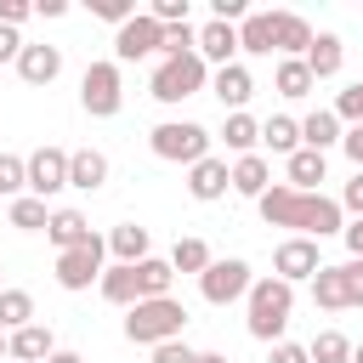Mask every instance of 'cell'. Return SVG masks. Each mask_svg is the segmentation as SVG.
Masks as SVG:
<instances>
[{"mask_svg":"<svg viewBox=\"0 0 363 363\" xmlns=\"http://www.w3.org/2000/svg\"><path fill=\"white\" fill-rule=\"evenodd\" d=\"M45 221H51L45 199H34V193L11 199V227H17V233H45Z\"/></svg>","mask_w":363,"mask_h":363,"instance_id":"34","label":"cell"},{"mask_svg":"<svg viewBox=\"0 0 363 363\" xmlns=\"http://www.w3.org/2000/svg\"><path fill=\"white\" fill-rule=\"evenodd\" d=\"M340 119L329 113V108H318V113H306L301 119V147H312V153H329V147H340Z\"/></svg>","mask_w":363,"mask_h":363,"instance_id":"26","label":"cell"},{"mask_svg":"<svg viewBox=\"0 0 363 363\" xmlns=\"http://www.w3.org/2000/svg\"><path fill=\"white\" fill-rule=\"evenodd\" d=\"M193 363H227V352H199Z\"/></svg>","mask_w":363,"mask_h":363,"instance_id":"48","label":"cell"},{"mask_svg":"<svg viewBox=\"0 0 363 363\" xmlns=\"http://www.w3.org/2000/svg\"><path fill=\"white\" fill-rule=\"evenodd\" d=\"M204 85H210V68H204V57H199V51H187V57H159V68H153V79H147L153 102H164V108H176V102H187V96H199Z\"/></svg>","mask_w":363,"mask_h":363,"instance_id":"4","label":"cell"},{"mask_svg":"<svg viewBox=\"0 0 363 363\" xmlns=\"http://www.w3.org/2000/svg\"><path fill=\"white\" fill-rule=\"evenodd\" d=\"M340 238H346V255H352V261H363V221H346V227H340Z\"/></svg>","mask_w":363,"mask_h":363,"instance_id":"44","label":"cell"},{"mask_svg":"<svg viewBox=\"0 0 363 363\" xmlns=\"http://www.w3.org/2000/svg\"><path fill=\"white\" fill-rule=\"evenodd\" d=\"M261 142H267L272 153H284V159H289V153L301 147V119H289V113H272V119L261 125Z\"/></svg>","mask_w":363,"mask_h":363,"instance_id":"31","label":"cell"},{"mask_svg":"<svg viewBox=\"0 0 363 363\" xmlns=\"http://www.w3.org/2000/svg\"><path fill=\"white\" fill-rule=\"evenodd\" d=\"M250 261H238V255H227V261H210L204 272H199V295L210 301V306H233V301H244L250 295Z\"/></svg>","mask_w":363,"mask_h":363,"instance_id":"8","label":"cell"},{"mask_svg":"<svg viewBox=\"0 0 363 363\" xmlns=\"http://www.w3.org/2000/svg\"><path fill=\"white\" fill-rule=\"evenodd\" d=\"M108 255H113L119 267H136V261H147V255H153V233H147V227H136V221H119V227L108 233Z\"/></svg>","mask_w":363,"mask_h":363,"instance_id":"18","label":"cell"},{"mask_svg":"<svg viewBox=\"0 0 363 363\" xmlns=\"http://www.w3.org/2000/svg\"><path fill=\"white\" fill-rule=\"evenodd\" d=\"M51 352H57V335L45 323H23L17 335H6V357L11 363H45Z\"/></svg>","mask_w":363,"mask_h":363,"instance_id":"16","label":"cell"},{"mask_svg":"<svg viewBox=\"0 0 363 363\" xmlns=\"http://www.w3.org/2000/svg\"><path fill=\"white\" fill-rule=\"evenodd\" d=\"M23 323H34V295L17 289V284H6V289H0V329L17 335Z\"/></svg>","mask_w":363,"mask_h":363,"instance_id":"29","label":"cell"},{"mask_svg":"<svg viewBox=\"0 0 363 363\" xmlns=\"http://www.w3.org/2000/svg\"><path fill=\"white\" fill-rule=\"evenodd\" d=\"M45 238L57 244V255H62V250H79V244H91V221H85L79 210H51Z\"/></svg>","mask_w":363,"mask_h":363,"instance_id":"25","label":"cell"},{"mask_svg":"<svg viewBox=\"0 0 363 363\" xmlns=\"http://www.w3.org/2000/svg\"><path fill=\"white\" fill-rule=\"evenodd\" d=\"M272 45H278V57H306L312 23H306L301 11H272Z\"/></svg>","mask_w":363,"mask_h":363,"instance_id":"19","label":"cell"},{"mask_svg":"<svg viewBox=\"0 0 363 363\" xmlns=\"http://www.w3.org/2000/svg\"><path fill=\"white\" fill-rule=\"evenodd\" d=\"M335 204H340V210H352V216L363 221V170H357V176L340 187V199H335Z\"/></svg>","mask_w":363,"mask_h":363,"instance_id":"40","label":"cell"},{"mask_svg":"<svg viewBox=\"0 0 363 363\" xmlns=\"http://www.w3.org/2000/svg\"><path fill=\"white\" fill-rule=\"evenodd\" d=\"M187 329V306L176 295H159V301H136L125 312V340L130 346H164V340H182Z\"/></svg>","mask_w":363,"mask_h":363,"instance_id":"3","label":"cell"},{"mask_svg":"<svg viewBox=\"0 0 363 363\" xmlns=\"http://www.w3.org/2000/svg\"><path fill=\"white\" fill-rule=\"evenodd\" d=\"M102 261H108V238H96V233H91V244H79V250H62V255H57V284H62L68 295H79V289H91V284L102 278Z\"/></svg>","mask_w":363,"mask_h":363,"instance_id":"9","label":"cell"},{"mask_svg":"<svg viewBox=\"0 0 363 363\" xmlns=\"http://www.w3.org/2000/svg\"><path fill=\"white\" fill-rule=\"evenodd\" d=\"M96 289H102V301H108V306H125V312H130V306L142 301V284H136V267H119V261H113V267H102V278H96Z\"/></svg>","mask_w":363,"mask_h":363,"instance_id":"24","label":"cell"},{"mask_svg":"<svg viewBox=\"0 0 363 363\" xmlns=\"http://www.w3.org/2000/svg\"><path fill=\"white\" fill-rule=\"evenodd\" d=\"M210 96L227 108V113H244V102L255 96V74L244 62H227V68H210Z\"/></svg>","mask_w":363,"mask_h":363,"instance_id":"13","label":"cell"},{"mask_svg":"<svg viewBox=\"0 0 363 363\" xmlns=\"http://www.w3.org/2000/svg\"><path fill=\"white\" fill-rule=\"evenodd\" d=\"M0 289H6V272H0Z\"/></svg>","mask_w":363,"mask_h":363,"instance_id":"51","label":"cell"},{"mask_svg":"<svg viewBox=\"0 0 363 363\" xmlns=\"http://www.w3.org/2000/svg\"><path fill=\"white\" fill-rule=\"evenodd\" d=\"M199 352L187 346V340H164V346H153V363H193Z\"/></svg>","mask_w":363,"mask_h":363,"instance_id":"39","label":"cell"},{"mask_svg":"<svg viewBox=\"0 0 363 363\" xmlns=\"http://www.w3.org/2000/svg\"><path fill=\"white\" fill-rule=\"evenodd\" d=\"M221 142H227L238 159H244V153H255V147H261V119H255V113H227Z\"/></svg>","mask_w":363,"mask_h":363,"instance_id":"28","label":"cell"},{"mask_svg":"<svg viewBox=\"0 0 363 363\" xmlns=\"http://www.w3.org/2000/svg\"><path fill=\"white\" fill-rule=\"evenodd\" d=\"M312 306L323 312H352L363 306V261H340V267H318L312 272Z\"/></svg>","mask_w":363,"mask_h":363,"instance_id":"6","label":"cell"},{"mask_svg":"<svg viewBox=\"0 0 363 363\" xmlns=\"http://www.w3.org/2000/svg\"><path fill=\"white\" fill-rule=\"evenodd\" d=\"M289 312H295V284H284V278H255L250 284V295H244V329L255 340L278 346L284 329H289Z\"/></svg>","mask_w":363,"mask_h":363,"instance_id":"2","label":"cell"},{"mask_svg":"<svg viewBox=\"0 0 363 363\" xmlns=\"http://www.w3.org/2000/svg\"><path fill=\"white\" fill-rule=\"evenodd\" d=\"M23 164H28V193L34 199H51V193L68 187V153L62 147H34Z\"/></svg>","mask_w":363,"mask_h":363,"instance_id":"12","label":"cell"},{"mask_svg":"<svg viewBox=\"0 0 363 363\" xmlns=\"http://www.w3.org/2000/svg\"><path fill=\"white\" fill-rule=\"evenodd\" d=\"M159 23L147 17V11H136L130 23H119L113 28V62H142V57H159Z\"/></svg>","mask_w":363,"mask_h":363,"instance_id":"11","label":"cell"},{"mask_svg":"<svg viewBox=\"0 0 363 363\" xmlns=\"http://www.w3.org/2000/svg\"><path fill=\"white\" fill-rule=\"evenodd\" d=\"M312 85H318V79L306 74V62H301V57H284V62H278V74H272V91H278V96H289V102H301Z\"/></svg>","mask_w":363,"mask_h":363,"instance_id":"30","label":"cell"},{"mask_svg":"<svg viewBox=\"0 0 363 363\" xmlns=\"http://www.w3.org/2000/svg\"><path fill=\"white\" fill-rule=\"evenodd\" d=\"M45 363H85V357H79V352H68V346H57V352H51Z\"/></svg>","mask_w":363,"mask_h":363,"instance_id":"47","label":"cell"},{"mask_svg":"<svg viewBox=\"0 0 363 363\" xmlns=\"http://www.w3.org/2000/svg\"><path fill=\"white\" fill-rule=\"evenodd\" d=\"M17 74H23V85H51L62 74V51L57 45H23L17 51Z\"/></svg>","mask_w":363,"mask_h":363,"instance_id":"20","label":"cell"},{"mask_svg":"<svg viewBox=\"0 0 363 363\" xmlns=\"http://www.w3.org/2000/svg\"><path fill=\"white\" fill-rule=\"evenodd\" d=\"M91 17H102V23H130L136 17V0H91Z\"/></svg>","mask_w":363,"mask_h":363,"instance_id":"38","label":"cell"},{"mask_svg":"<svg viewBox=\"0 0 363 363\" xmlns=\"http://www.w3.org/2000/svg\"><path fill=\"white\" fill-rule=\"evenodd\" d=\"M79 108L91 119H113L125 108V79H119V62H91L79 74Z\"/></svg>","mask_w":363,"mask_h":363,"instance_id":"7","label":"cell"},{"mask_svg":"<svg viewBox=\"0 0 363 363\" xmlns=\"http://www.w3.org/2000/svg\"><path fill=\"white\" fill-rule=\"evenodd\" d=\"M187 193L199 199V204H216V199H227L233 193V182H227V159H199V164H187Z\"/></svg>","mask_w":363,"mask_h":363,"instance_id":"15","label":"cell"},{"mask_svg":"<svg viewBox=\"0 0 363 363\" xmlns=\"http://www.w3.org/2000/svg\"><path fill=\"white\" fill-rule=\"evenodd\" d=\"M238 51H250V57H272L278 51L272 45V11H250L238 23Z\"/></svg>","mask_w":363,"mask_h":363,"instance_id":"27","label":"cell"},{"mask_svg":"<svg viewBox=\"0 0 363 363\" xmlns=\"http://www.w3.org/2000/svg\"><path fill=\"white\" fill-rule=\"evenodd\" d=\"M136 284H142V301H159V295H170L176 272H170V261L147 255V261H136Z\"/></svg>","mask_w":363,"mask_h":363,"instance_id":"33","label":"cell"},{"mask_svg":"<svg viewBox=\"0 0 363 363\" xmlns=\"http://www.w3.org/2000/svg\"><path fill=\"white\" fill-rule=\"evenodd\" d=\"M199 57H204V68H227V62H238V28L233 23H204L199 28V45H193Z\"/></svg>","mask_w":363,"mask_h":363,"instance_id":"14","label":"cell"},{"mask_svg":"<svg viewBox=\"0 0 363 363\" xmlns=\"http://www.w3.org/2000/svg\"><path fill=\"white\" fill-rule=\"evenodd\" d=\"M0 193H6V199H23V193H28V164H23L17 153H0Z\"/></svg>","mask_w":363,"mask_h":363,"instance_id":"36","label":"cell"},{"mask_svg":"<svg viewBox=\"0 0 363 363\" xmlns=\"http://www.w3.org/2000/svg\"><path fill=\"white\" fill-rule=\"evenodd\" d=\"M227 182H233V193H238V199H261V193L272 187V164H267L261 153H244V159H233V164H227Z\"/></svg>","mask_w":363,"mask_h":363,"instance_id":"17","label":"cell"},{"mask_svg":"<svg viewBox=\"0 0 363 363\" xmlns=\"http://www.w3.org/2000/svg\"><path fill=\"white\" fill-rule=\"evenodd\" d=\"M17 51H23V34L0 23V62H17Z\"/></svg>","mask_w":363,"mask_h":363,"instance_id":"45","label":"cell"},{"mask_svg":"<svg viewBox=\"0 0 363 363\" xmlns=\"http://www.w3.org/2000/svg\"><path fill=\"white\" fill-rule=\"evenodd\" d=\"M210 130L199 125V119H164V125H153L147 130V147H153V159H164V164H199V159H210Z\"/></svg>","mask_w":363,"mask_h":363,"instance_id":"5","label":"cell"},{"mask_svg":"<svg viewBox=\"0 0 363 363\" xmlns=\"http://www.w3.org/2000/svg\"><path fill=\"white\" fill-rule=\"evenodd\" d=\"M352 363H363V340H357V346H352Z\"/></svg>","mask_w":363,"mask_h":363,"instance_id":"49","label":"cell"},{"mask_svg":"<svg viewBox=\"0 0 363 363\" xmlns=\"http://www.w3.org/2000/svg\"><path fill=\"white\" fill-rule=\"evenodd\" d=\"M340 125H363V79H352L340 96H335V108H329Z\"/></svg>","mask_w":363,"mask_h":363,"instance_id":"37","label":"cell"},{"mask_svg":"<svg viewBox=\"0 0 363 363\" xmlns=\"http://www.w3.org/2000/svg\"><path fill=\"white\" fill-rule=\"evenodd\" d=\"M306 357H312V363H352V340H346L340 329H323V335L306 346Z\"/></svg>","mask_w":363,"mask_h":363,"instance_id":"35","label":"cell"},{"mask_svg":"<svg viewBox=\"0 0 363 363\" xmlns=\"http://www.w3.org/2000/svg\"><path fill=\"white\" fill-rule=\"evenodd\" d=\"M210 261H216V255H210V244H204V238H193V233H187V238H176V250H170V272H193V278H199Z\"/></svg>","mask_w":363,"mask_h":363,"instance_id":"32","label":"cell"},{"mask_svg":"<svg viewBox=\"0 0 363 363\" xmlns=\"http://www.w3.org/2000/svg\"><path fill=\"white\" fill-rule=\"evenodd\" d=\"M28 17H34V6H28V0H0V23H6V28H23Z\"/></svg>","mask_w":363,"mask_h":363,"instance_id":"41","label":"cell"},{"mask_svg":"<svg viewBox=\"0 0 363 363\" xmlns=\"http://www.w3.org/2000/svg\"><path fill=\"white\" fill-rule=\"evenodd\" d=\"M255 210H261L267 227H289L295 238H318V244L346 227V210H340L329 193H295V187H284V182H272V187L255 199Z\"/></svg>","mask_w":363,"mask_h":363,"instance_id":"1","label":"cell"},{"mask_svg":"<svg viewBox=\"0 0 363 363\" xmlns=\"http://www.w3.org/2000/svg\"><path fill=\"white\" fill-rule=\"evenodd\" d=\"M6 363H11V357H6Z\"/></svg>","mask_w":363,"mask_h":363,"instance_id":"52","label":"cell"},{"mask_svg":"<svg viewBox=\"0 0 363 363\" xmlns=\"http://www.w3.org/2000/svg\"><path fill=\"white\" fill-rule=\"evenodd\" d=\"M323 176H329V164H323V153H312V147H295V153L284 159V187H295V193H318Z\"/></svg>","mask_w":363,"mask_h":363,"instance_id":"21","label":"cell"},{"mask_svg":"<svg viewBox=\"0 0 363 363\" xmlns=\"http://www.w3.org/2000/svg\"><path fill=\"white\" fill-rule=\"evenodd\" d=\"M267 363H312V357H306V346H295V340H278V346L267 352Z\"/></svg>","mask_w":363,"mask_h":363,"instance_id":"42","label":"cell"},{"mask_svg":"<svg viewBox=\"0 0 363 363\" xmlns=\"http://www.w3.org/2000/svg\"><path fill=\"white\" fill-rule=\"evenodd\" d=\"M0 363H6V329H0Z\"/></svg>","mask_w":363,"mask_h":363,"instance_id":"50","label":"cell"},{"mask_svg":"<svg viewBox=\"0 0 363 363\" xmlns=\"http://www.w3.org/2000/svg\"><path fill=\"white\" fill-rule=\"evenodd\" d=\"M340 147H346V159L363 170V125H346V130H340Z\"/></svg>","mask_w":363,"mask_h":363,"instance_id":"43","label":"cell"},{"mask_svg":"<svg viewBox=\"0 0 363 363\" xmlns=\"http://www.w3.org/2000/svg\"><path fill=\"white\" fill-rule=\"evenodd\" d=\"M34 11H40V17H62V11H68V0H40Z\"/></svg>","mask_w":363,"mask_h":363,"instance_id":"46","label":"cell"},{"mask_svg":"<svg viewBox=\"0 0 363 363\" xmlns=\"http://www.w3.org/2000/svg\"><path fill=\"white\" fill-rule=\"evenodd\" d=\"M102 182H108V153H96V147H74V153H68V187L96 193Z\"/></svg>","mask_w":363,"mask_h":363,"instance_id":"23","label":"cell"},{"mask_svg":"<svg viewBox=\"0 0 363 363\" xmlns=\"http://www.w3.org/2000/svg\"><path fill=\"white\" fill-rule=\"evenodd\" d=\"M323 267V250H318V238H284L278 250H272V278H284V284H312V272Z\"/></svg>","mask_w":363,"mask_h":363,"instance_id":"10","label":"cell"},{"mask_svg":"<svg viewBox=\"0 0 363 363\" xmlns=\"http://www.w3.org/2000/svg\"><path fill=\"white\" fill-rule=\"evenodd\" d=\"M306 74L312 79H335L340 74V62H346V45H340V34H312V45H306Z\"/></svg>","mask_w":363,"mask_h":363,"instance_id":"22","label":"cell"}]
</instances>
